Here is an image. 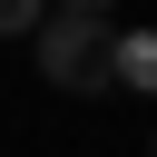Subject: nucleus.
Segmentation results:
<instances>
[{
    "mask_svg": "<svg viewBox=\"0 0 157 157\" xmlns=\"http://www.w3.org/2000/svg\"><path fill=\"white\" fill-rule=\"evenodd\" d=\"M59 10H78V20H118V0H59Z\"/></svg>",
    "mask_w": 157,
    "mask_h": 157,
    "instance_id": "4",
    "label": "nucleus"
},
{
    "mask_svg": "<svg viewBox=\"0 0 157 157\" xmlns=\"http://www.w3.org/2000/svg\"><path fill=\"white\" fill-rule=\"evenodd\" d=\"M108 88L157 98V29H118V49H108Z\"/></svg>",
    "mask_w": 157,
    "mask_h": 157,
    "instance_id": "2",
    "label": "nucleus"
},
{
    "mask_svg": "<svg viewBox=\"0 0 157 157\" xmlns=\"http://www.w3.org/2000/svg\"><path fill=\"white\" fill-rule=\"evenodd\" d=\"M147 157H157V128H147Z\"/></svg>",
    "mask_w": 157,
    "mask_h": 157,
    "instance_id": "5",
    "label": "nucleus"
},
{
    "mask_svg": "<svg viewBox=\"0 0 157 157\" xmlns=\"http://www.w3.org/2000/svg\"><path fill=\"white\" fill-rule=\"evenodd\" d=\"M39 78L59 98H108V49H118V20H78V10H49L39 29Z\"/></svg>",
    "mask_w": 157,
    "mask_h": 157,
    "instance_id": "1",
    "label": "nucleus"
},
{
    "mask_svg": "<svg viewBox=\"0 0 157 157\" xmlns=\"http://www.w3.org/2000/svg\"><path fill=\"white\" fill-rule=\"evenodd\" d=\"M49 20V0H0V39H20V29H39Z\"/></svg>",
    "mask_w": 157,
    "mask_h": 157,
    "instance_id": "3",
    "label": "nucleus"
}]
</instances>
